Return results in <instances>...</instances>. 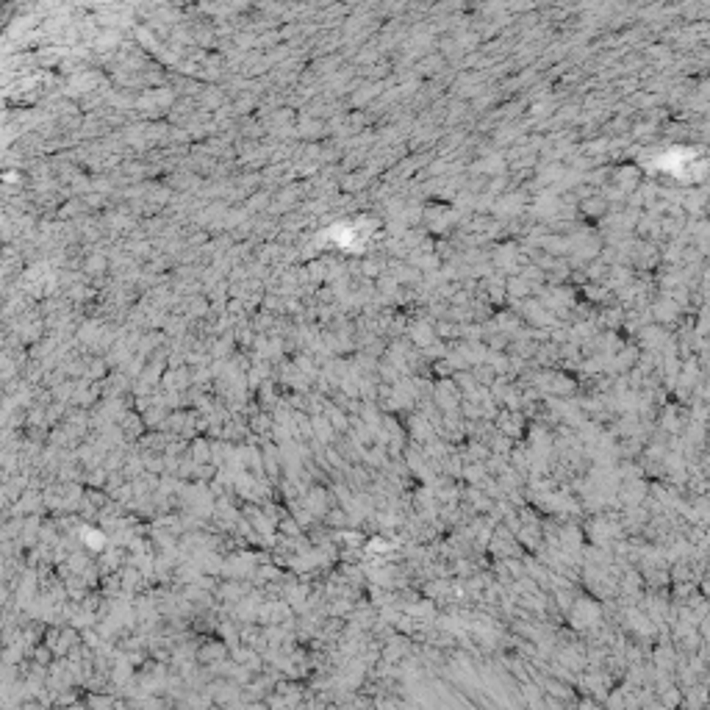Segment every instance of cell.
I'll return each mask as SVG.
<instances>
[{"instance_id": "6da1fadb", "label": "cell", "mask_w": 710, "mask_h": 710, "mask_svg": "<svg viewBox=\"0 0 710 710\" xmlns=\"http://www.w3.org/2000/svg\"><path fill=\"white\" fill-rule=\"evenodd\" d=\"M577 710H602V704L597 699H591V696H580L577 699Z\"/></svg>"}]
</instances>
